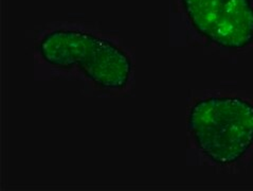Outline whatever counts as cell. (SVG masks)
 <instances>
[{"mask_svg":"<svg viewBox=\"0 0 253 191\" xmlns=\"http://www.w3.org/2000/svg\"><path fill=\"white\" fill-rule=\"evenodd\" d=\"M189 130L208 158L234 164L253 144V105L232 97L200 100L191 108Z\"/></svg>","mask_w":253,"mask_h":191,"instance_id":"1","label":"cell"},{"mask_svg":"<svg viewBox=\"0 0 253 191\" xmlns=\"http://www.w3.org/2000/svg\"><path fill=\"white\" fill-rule=\"evenodd\" d=\"M40 52L51 65L79 68L105 90H122L131 72V62L123 50L89 33L54 31L42 40Z\"/></svg>","mask_w":253,"mask_h":191,"instance_id":"2","label":"cell"},{"mask_svg":"<svg viewBox=\"0 0 253 191\" xmlns=\"http://www.w3.org/2000/svg\"><path fill=\"white\" fill-rule=\"evenodd\" d=\"M196 30L217 46L242 49L253 42L250 0H181Z\"/></svg>","mask_w":253,"mask_h":191,"instance_id":"3","label":"cell"}]
</instances>
